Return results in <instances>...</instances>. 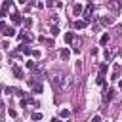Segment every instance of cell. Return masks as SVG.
I'll return each mask as SVG.
<instances>
[{
	"mask_svg": "<svg viewBox=\"0 0 122 122\" xmlns=\"http://www.w3.org/2000/svg\"><path fill=\"white\" fill-rule=\"evenodd\" d=\"M53 82V86H55V90H61V92H67L69 88H71V84H72V76L71 74H63L61 78H53L51 80Z\"/></svg>",
	"mask_w": 122,
	"mask_h": 122,
	"instance_id": "obj_1",
	"label": "cell"
},
{
	"mask_svg": "<svg viewBox=\"0 0 122 122\" xmlns=\"http://www.w3.org/2000/svg\"><path fill=\"white\" fill-rule=\"evenodd\" d=\"M11 23H13V25H21V23H23V15H21L19 11H13V13H11Z\"/></svg>",
	"mask_w": 122,
	"mask_h": 122,
	"instance_id": "obj_2",
	"label": "cell"
},
{
	"mask_svg": "<svg viewBox=\"0 0 122 122\" xmlns=\"http://www.w3.org/2000/svg\"><path fill=\"white\" fill-rule=\"evenodd\" d=\"M107 8L118 11V10H120V0H107Z\"/></svg>",
	"mask_w": 122,
	"mask_h": 122,
	"instance_id": "obj_3",
	"label": "cell"
},
{
	"mask_svg": "<svg viewBox=\"0 0 122 122\" xmlns=\"http://www.w3.org/2000/svg\"><path fill=\"white\" fill-rule=\"evenodd\" d=\"M59 57H61L63 61H69V57H71V50H69V48H61V51H59Z\"/></svg>",
	"mask_w": 122,
	"mask_h": 122,
	"instance_id": "obj_4",
	"label": "cell"
},
{
	"mask_svg": "<svg viewBox=\"0 0 122 122\" xmlns=\"http://www.w3.org/2000/svg\"><path fill=\"white\" fill-rule=\"evenodd\" d=\"M17 50H19L21 53H27V55H30V48H29V44H27V42L19 44V46H17Z\"/></svg>",
	"mask_w": 122,
	"mask_h": 122,
	"instance_id": "obj_5",
	"label": "cell"
},
{
	"mask_svg": "<svg viewBox=\"0 0 122 122\" xmlns=\"http://www.w3.org/2000/svg\"><path fill=\"white\" fill-rule=\"evenodd\" d=\"M2 32H4L6 36H15V29H13V27H4Z\"/></svg>",
	"mask_w": 122,
	"mask_h": 122,
	"instance_id": "obj_6",
	"label": "cell"
},
{
	"mask_svg": "<svg viewBox=\"0 0 122 122\" xmlns=\"http://www.w3.org/2000/svg\"><path fill=\"white\" fill-rule=\"evenodd\" d=\"M109 40H111V36L105 32V34H101V38H99V46H107L109 44Z\"/></svg>",
	"mask_w": 122,
	"mask_h": 122,
	"instance_id": "obj_7",
	"label": "cell"
},
{
	"mask_svg": "<svg viewBox=\"0 0 122 122\" xmlns=\"http://www.w3.org/2000/svg\"><path fill=\"white\" fill-rule=\"evenodd\" d=\"M86 27H88L86 21H82V19H76L74 21V29H86Z\"/></svg>",
	"mask_w": 122,
	"mask_h": 122,
	"instance_id": "obj_8",
	"label": "cell"
},
{
	"mask_svg": "<svg viewBox=\"0 0 122 122\" xmlns=\"http://www.w3.org/2000/svg\"><path fill=\"white\" fill-rule=\"evenodd\" d=\"M13 74H15V78H25V76H23V71H21L17 65H13Z\"/></svg>",
	"mask_w": 122,
	"mask_h": 122,
	"instance_id": "obj_9",
	"label": "cell"
},
{
	"mask_svg": "<svg viewBox=\"0 0 122 122\" xmlns=\"http://www.w3.org/2000/svg\"><path fill=\"white\" fill-rule=\"evenodd\" d=\"M72 13H74V15H80V13H82V6H80V4H74V6H72Z\"/></svg>",
	"mask_w": 122,
	"mask_h": 122,
	"instance_id": "obj_10",
	"label": "cell"
},
{
	"mask_svg": "<svg viewBox=\"0 0 122 122\" xmlns=\"http://www.w3.org/2000/svg\"><path fill=\"white\" fill-rule=\"evenodd\" d=\"M72 40H74V32H67V34H65V42H67V44H71Z\"/></svg>",
	"mask_w": 122,
	"mask_h": 122,
	"instance_id": "obj_11",
	"label": "cell"
},
{
	"mask_svg": "<svg viewBox=\"0 0 122 122\" xmlns=\"http://www.w3.org/2000/svg\"><path fill=\"white\" fill-rule=\"evenodd\" d=\"M25 67H27V69H30V71H34V69H36V63H34L32 59H29V61L25 63Z\"/></svg>",
	"mask_w": 122,
	"mask_h": 122,
	"instance_id": "obj_12",
	"label": "cell"
},
{
	"mask_svg": "<svg viewBox=\"0 0 122 122\" xmlns=\"http://www.w3.org/2000/svg\"><path fill=\"white\" fill-rule=\"evenodd\" d=\"M101 23L103 25H112V17H107L105 15V17H101Z\"/></svg>",
	"mask_w": 122,
	"mask_h": 122,
	"instance_id": "obj_13",
	"label": "cell"
},
{
	"mask_svg": "<svg viewBox=\"0 0 122 122\" xmlns=\"http://www.w3.org/2000/svg\"><path fill=\"white\" fill-rule=\"evenodd\" d=\"M32 92H34V93H42V86L34 82V84H32Z\"/></svg>",
	"mask_w": 122,
	"mask_h": 122,
	"instance_id": "obj_14",
	"label": "cell"
},
{
	"mask_svg": "<svg viewBox=\"0 0 122 122\" xmlns=\"http://www.w3.org/2000/svg\"><path fill=\"white\" fill-rule=\"evenodd\" d=\"M50 32H51V36H57V34H59V27H55V25H53V27L50 29Z\"/></svg>",
	"mask_w": 122,
	"mask_h": 122,
	"instance_id": "obj_15",
	"label": "cell"
},
{
	"mask_svg": "<svg viewBox=\"0 0 122 122\" xmlns=\"http://www.w3.org/2000/svg\"><path fill=\"white\" fill-rule=\"evenodd\" d=\"M69 116H71V111L69 109H63L61 111V118H69Z\"/></svg>",
	"mask_w": 122,
	"mask_h": 122,
	"instance_id": "obj_16",
	"label": "cell"
},
{
	"mask_svg": "<svg viewBox=\"0 0 122 122\" xmlns=\"http://www.w3.org/2000/svg\"><path fill=\"white\" fill-rule=\"evenodd\" d=\"M30 55H32V57H36V59H38V57H40V55H42V53H40V50H30Z\"/></svg>",
	"mask_w": 122,
	"mask_h": 122,
	"instance_id": "obj_17",
	"label": "cell"
},
{
	"mask_svg": "<svg viewBox=\"0 0 122 122\" xmlns=\"http://www.w3.org/2000/svg\"><path fill=\"white\" fill-rule=\"evenodd\" d=\"M8 114H10L11 118H17V111H15V109H8Z\"/></svg>",
	"mask_w": 122,
	"mask_h": 122,
	"instance_id": "obj_18",
	"label": "cell"
},
{
	"mask_svg": "<svg viewBox=\"0 0 122 122\" xmlns=\"http://www.w3.org/2000/svg\"><path fill=\"white\" fill-rule=\"evenodd\" d=\"M30 118H32V120H42V114H40V112H32Z\"/></svg>",
	"mask_w": 122,
	"mask_h": 122,
	"instance_id": "obj_19",
	"label": "cell"
},
{
	"mask_svg": "<svg viewBox=\"0 0 122 122\" xmlns=\"http://www.w3.org/2000/svg\"><path fill=\"white\" fill-rule=\"evenodd\" d=\"M11 4H13V0H4V2H2V6H4L6 10H8V8H11Z\"/></svg>",
	"mask_w": 122,
	"mask_h": 122,
	"instance_id": "obj_20",
	"label": "cell"
},
{
	"mask_svg": "<svg viewBox=\"0 0 122 122\" xmlns=\"http://www.w3.org/2000/svg\"><path fill=\"white\" fill-rule=\"evenodd\" d=\"M105 72H107V65L103 63V65L99 67V74H103V76H105Z\"/></svg>",
	"mask_w": 122,
	"mask_h": 122,
	"instance_id": "obj_21",
	"label": "cell"
},
{
	"mask_svg": "<svg viewBox=\"0 0 122 122\" xmlns=\"http://www.w3.org/2000/svg\"><path fill=\"white\" fill-rule=\"evenodd\" d=\"M23 23H25V27H29V29L32 27V19H23Z\"/></svg>",
	"mask_w": 122,
	"mask_h": 122,
	"instance_id": "obj_22",
	"label": "cell"
},
{
	"mask_svg": "<svg viewBox=\"0 0 122 122\" xmlns=\"http://www.w3.org/2000/svg\"><path fill=\"white\" fill-rule=\"evenodd\" d=\"M97 84H99V86H103V84H105V78H103V74H99V76H97Z\"/></svg>",
	"mask_w": 122,
	"mask_h": 122,
	"instance_id": "obj_23",
	"label": "cell"
},
{
	"mask_svg": "<svg viewBox=\"0 0 122 122\" xmlns=\"http://www.w3.org/2000/svg\"><path fill=\"white\" fill-rule=\"evenodd\" d=\"M44 42H46L48 46H53V40H51V38H46V36H44Z\"/></svg>",
	"mask_w": 122,
	"mask_h": 122,
	"instance_id": "obj_24",
	"label": "cell"
},
{
	"mask_svg": "<svg viewBox=\"0 0 122 122\" xmlns=\"http://www.w3.org/2000/svg\"><path fill=\"white\" fill-rule=\"evenodd\" d=\"M4 15H6V8H4V6H2V8H0V19H2V17H4Z\"/></svg>",
	"mask_w": 122,
	"mask_h": 122,
	"instance_id": "obj_25",
	"label": "cell"
},
{
	"mask_svg": "<svg viewBox=\"0 0 122 122\" xmlns=\"http://www.w3.org/2000/svg\"><path fill=\"white\" fill-rule=\"evenodd\" d=\"M99 120H101V116H99V114H95V116L92 118V122H99Z\"/></svg>",
	"mask_w": 122,
	"mask_h": 122,
	"instance_id": "obj_26",
	"label": "cell"
},
{
	"mask_svg": "<svg viewBox=\"0 0 122 122\" xmlns=\"http://www.w3.org/2000/svg\"><path fill=\"white\" fill-rule=\"evenodd\" d=\"M53 4H55L53 0H46V6H48V8H50V6H53Z\"/></svg>",
	"mask_w": 122,
	"mask_h": 122,
	"instance_id": "obj_27",
	"label": "cell"
},
{
	"mask_svg": "<svg viewBox=\"0 0 122 122\" xmlns=\"http://www.w3.org/2000/svg\"><path fill=\"white\" fill-rule=\"evenodd\" d=\"M4 27H6V25H4V21H0V29H4Z\"/></svg>",
	"mask_w": 122,
	"mask_h": 122,
	"instance_id": "obj_28",
	"label": "cell"
},
{
	"mask_svg": "<svg viewBox=\"0 0 122 122\" xmlns=\"http://www.w3.org/2000/svg\"><path fill=\"white\" fill-rule=\"evenodd\" d=\"M118 86H120V90H122V80H118Z\"/></svg>",
	"mask_w": 122,
	"mask_h": 122,
	"instance_id": "obj_29",
	"label": "cell"
},
{
	"mask_svg": "<svg viewBox=\"0 0 122 122\" xmlns=\"http://www.w3.org/2000/svg\"><path fill=\"white\" fill-rule=\"evenodd\" d=\"M17 2H21V4H25V2H27V0H17Z\"/></svg>",
	"mask_w": 122,
	"mask_h": 122,
	"instance_id": "obj_30",
	"label": "cell"
}]
</instances>
